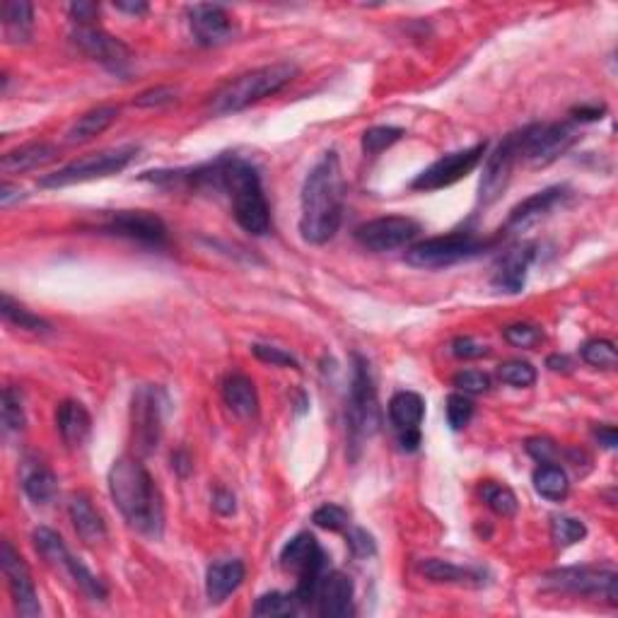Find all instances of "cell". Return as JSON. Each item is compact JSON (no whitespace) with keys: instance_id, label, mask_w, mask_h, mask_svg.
<instances>
[{"instance_id":"6da1fadb","label":"cell","mask_w":618,"mask_h":618,"mask_svg":"<svg viewBox=\"0 0 618 618\" xmlns=\"http://www.w3.org/2000/svg\"><path fill=\"white\" fill-rule=\"evenodd\" d=\"M145 182L160 186H182L201 194H223L232 206L237 225L254 237H264L271 230V208H268L261 174L252 162L237 155H220L206 165L189 169H160L145 172Z\"/></svg>"},{"instance_id":"7a4b0ae2","label":"cell","mask_w":618,"mask_h":618,"mask_svg":"<svg viewBox=\"0 0 618 618\" xmlns=\"http://www.w3.org/2000/svg\"><path fill=\"white\" fill-rule=\"evenodd\" d=\"M300 235L307 244H326L343 220V174L334 150L309 169L300 196Z\"/></svg>"},{"instance_id":"3957f363","label":"cell","mask_w":618,"mask_h":618,"mask_svg":"<svg viewBox=\"0 0 618 618\" xmlns=\"http://www.w3.org/2000/svg\"><path fill=\"white\" fill-rule=\"evenodd\" d=\"M109 493L128 527L150 539L165 529V505L153 476L138 457H119L109 469Z\"/></svg>"},{"instance_id":"277c9868","label":"cell","mask_w":618,"mask_h":618,"mask_svg":"<svg viewBox=\"0 0 618 618\" xmlns=\"http://www.w3.org/2000/svg\"><path fill=\"white\" fill-rule=\"evenodd\" d=\"M300 73L295 63H271V66L254 68V71L237 75L227 80L223 87L213 92L208 99V112L213 116L237 114L242 109L252 107L261 99L278 95L285 85H290Z\"/></svg>"},{"instance_id":"5b68a950","label":"cell","mask_w":618,"mask_h":618,"mask_svg":"<svg viewBox=\"0 0 618 618\" xmlns=\"http://www.w3.org/2000/svg\"><path fill=\"white\" fill-rule=\"evenodd\" d=\"M346 428H348V447L353 459H358V450L365 440L375 437L382 428V408L377 399V387L372 380L370 363L363 355H353L351 370V389H348V408H346Z\"/></svg>"},{"instance_id":"8992f818","label":"cell","mask_w":618,"mask_h":618,"mask_svg":"<svg viewBox=\"0 0 618 618\" xmlns=\"http://www.w3.org/2000/svg\"><path fill=\"white\" fill-rule=\"evenodd\" d=\"M493 244V239H483L474 232H450V235L430 237L423 242L413 244L406 252V264L416 268H447L459 264V261H469L486 252Z\"/></svg>"},{"instance_id":"52a82bcc","label":"cell","mask_w":618,"mask_h":618,"mask_svg":"<svg viewBox=\"0 0 618 618\" xmlns=\"http://www.w3.org/2000/svg\"><path fill=\"white\" fill-rule=\"evenodd\" d=\"M136 155V145H119V148L99 150V153H90L80 157V160L68 162V165L58 169V172L46 174V177L39 179V186H44V189H63V186L71 184L112 177V174L124 172V169L136 160Z\"/></svg>"},{"instance_id":"ba28073f","label":"cell","mask_w":618,"mask_h":618,"mask_svg":"<svg viewBox=\"0 0 618 618\" xmlns=\"http://www.w3.org/2000/svg\"><path fill=\"white\" fill-rule=\"evenodd\" d=\"M281 565L297 575L295 597L300 604L317 602V590L322 575L326 573V553L312 534L302 532L293 536L281 551Z\"/></svg>"},{"instance_id":"9c48e42d","label":"cell","mask_w":618,"mask_h":618,"mask_svg":"<svg viewBox=\"0 0 618 618\" xmlns=\"http://www.w3.org/2000/svg\"><path fill=\"white\" fill-rule=\"evenodd\" d=\"M32 544L37 548L39 556H42L56 573H61L66 580H71L80 592L87 594L90 599H95V602H104V599H107V587L102 585V580H99L97 575H92L90 570L68 551L66 541H63L54 529H34Z\"/></svg>"},{"instance_id":"30bf717a","label":"cell","mask_w":618,"mask_h":618,"mask_svg":"<svg viewBox=\"0 0 618 618\" xmlns=\"http://www.w3.org/2000/svg\"><path fill=\"white\" fill-rule=\"evenodd\" d=\"M520 133V160L532 167H546L558 160L577 141V131L568 121L558 124H532Z\"/></svg>"},{"instance_id":"8fae6325","label":"cell","mask_w":618,"mask_h":618,"mask_svg":"<svg viewBox=\"0 0 618 618\" xmlns=\"http://www.w3.org/2000/svg\"><path fill=\"white\" fill-rule=\"evenodd\" d=\"M544 580L551 590L570 592V594H577V597L606 599L609 604H616L618 575L614 568H599V565L561 568V570L548 573Z\"/></svg>"},{"instance_id":"7c38bea8","label":"cell","mask_w":618,"mask_h":618,"mask_svg":"<svg viewBox=\"0 0 618 618\" xmlns=\"http://www.w3.org/2000/svg\"><path fill=\"white\" fill-rule=\"evenodd\" d=\"M167 406V396L160 387L145 384L133 394L131 404V428H133V447L138 454H150L157 450V442L162 435V411Z\"/></svg>"},{"instance_id":"4fadbf2b","label":"cell","mask_w":618,"mask_h":618,"mask_svg":"<svg viewBox=\"0 0 618 618\" xmlns=\"http://www.w3.org/2000/svg\"><path fill=\"white\" fill-rule=\"evenodd\" d=\"M486 143H476L471 148L457 150V153L442 155L433 165L425 167L421 174L411 182L413 191H440L447 186L457 184L459 179L469 177L474 169L481 165L483 155H486Z\"/></svg>"},{"instance_id":"5bb4252c","label":"cell","mask_w":618,"mask_h":618,"mask_svg":"<svg viewBox=\"0 0 618 618\" xmlns=\"http://www.w3.org/2000/svg\"><path fill=\"white\" fill-rule=\"evenodd\" d=\"M421 232V225L406 215H382V218L367 220L355 230V239L370 252H394L408 247Z\"/></svg>"},{"instance_id":"9a60e30c","label":"cell","mask_w":618,"mask_h":618,"mask_svg":"<svg viewBox=\"0 0 618 618\" xmlns=\"http://www.w3.org/2000/svg\"><path fill=\"white\" fill-rule=\"evenodd\" d=\"M517 162H520V133H510L486 157V165H483L481 184H478V201L483 206H491L503 196Z\"/></svg>"},{"instance_id":"2e32d148","label":"cell","mask_w":618,"mask_h":618,"mask_svg":"<svg viewBox=\"0 0 618 618\" xmlns=\"http://www.w3.org/2000/svg\"><path fill=\"white\" fill-rule=\"evenodd\" d=\"M0 565H3V575L8 580L10 597H13L15 611L25 618H34L42 614V606H39L37 587H34L32 570L25 563V558L20 556V551L10 544L8 539L0 546Z\"/></svg>"},{"instance_id":"e0dca14e","label":"cell","mask_w":618,"mask_h":618,"mask_svg":"<svg viewBox=\"0 0 618 618\" xmlns=\"http://www.w3.org/2000/svg\"><path fill=\"white\" fill-rule=\"evenodd\" d=\"M99 230L107 235L131 239V242L145 244V247H165L167 227L160 218L148 211H114L107 213L99 223Z\"/></svg>"},{"instance_id":"ac0fdd59","label":"cell","mask_w":618,"mask_h":618,"mask_svg":"<svg viewBox=\"0 0 618 618\" xmlns=\"http://www.w3.org/2000/svg\"><path fill=\"white\" fill-rule=\"evenodd\" d=\"M73 42L75 46H80L87 56L95 58L97 63H102V66L109 68L112 73H124L128 63H131V51H128V46L97 25L75 27Z\"/></svg>"},{"instance_id":"d6986e66","label":"cell","mask_w":618,"mask_h":618,"mask_svg":"<svg viewBox=\"0 0 618 618\" xmlns=\"http://www.w3.org/2000/svg\"><path fill=\"white\" fill-rule=\"evenodd\" d=\"M425 416V401L416 392H396L389 401V421H392L399 445L406 452H416L421 445V423Z\"/></svg>"},{"instance_id":"ffe728a7","label":"cell","mask_w":618,"mask_h":618,"mask_svg":"<svg viewBox=\"0 0 618 618\" xmlns=\"http://www.w3.org/2000/svg\"><path fill=\"white\" fill-rule=\"evenodd\" d=\"M189 25L201 46H220L230 42L235 34L232 17L223 5H194L189 8Z\"/></svg>"},{"instance_id":"44dd1931","label":"cell","mask_w":618,"mask_h":618,"mask_svg":"<svg viewBox=\"0 0 618 618\" xmlns=\"http://www.w3.org/2000/svg\"><path fill=\"white\" fill-rule=\"evenodd\" d=\"M565 198H568V189H565V186H551V189H544L539 191V194L524 198L522 203H517L510 211L505 227L515 232L529 230L532 225L541 223L548 213H553L558 206H563Z\"/></svg>"},{"instance_id":"7402d4cb","label":"cell","mask_w":618,"mask_h":618,"mask_svg":"<svg viewBox=\"0 0 618 618\" xmlns=\"http://www.w3.org/2000/svg\"><path fill=\"white\" fill-rule=\"evenodd\" d=\"M353 582L351 577L326 570L317 590V609L324 618H348L353 616Z\"/></svg>"},{"instance_id":"603a6c76","label":"cell","mask_w":618,"mask_h":618,"mask_svg":"<svg viewBox=\"0 0 618 618\" xmlns=\"http://www.w3.org/2000/svg\"><path fill=\"white\" fill-rule=\"evenodd\" d=\"M56 428L68 450H80V447L90 440L92 433L90 411H87L80 401H63V404L56 408Z\"/></svg>"},{"instance_id":"cb8c5ba5","label":"cell","mask_w":618,"mask_h":618,"mask_svg":"<svg viewBox=\"0 0 618 618\" xmlns=\"http://www.w3.org/2000/svg\"><path fill=\"white\" fill-rule=\"evenodd\" d=\"M68 515L75 527V534L80 536V541L87 546H97L102 541H107V524H104L102 515L92 500L85 493H73L68 500Z\"/></svg>"},{"instance_id":"d4e9b609","label":"cell","mask_w":618,"mask_h":618,"mask_svg":"<svg viewBox=\"0 0 618 618\" xmlns=\"http://www.w3.org/2000/svg\"><path fill=\"white\" fill-rule=\"evenodd\" d=\"M534 259V247H529V244H524V247H515L510 249L503 259L498 261V266H495L493 273V288L503 290V293H520L524 288V283H527V271L529 264H532Z\"/></svg>"},{"instance_id":"484cf974","label":"cell","mask_w":618,"mask_h":618,"mask_svg":"<svg viewBox=\"0 0 618 618\" xmlns=\"http://www.w3.org/2000/svg\"><path fill=\"white\" fill-rule=\"evenodd\" d=\"M56 157H58V148L54 143L34 141V143H25V145H20V148L10 150V153H5L3 160H0V169H3L5 174H25V172H32V169L49 165V162H54Z\"/></svg>"},{"instance_id":"4316f807","label":"cell","mask_w":618,"mask_h":618,"mask_svg":"<svg viewBox=\"0 0 618 618\" xmlns=\"http://www.w3.org/2000/svg\"><path fill=\"white\" fill-rule=\"evenodd\" d=\"M244 575H247V570H244V563L237 561V558L213 563L206 573L208 602L223 604L232 592L239 590V585L244 582Z\"/></svg>"},{"instance_id":"83f0119b","label":"cell","mask_w":618,"mask_h":618,"mask_svg":"<svg viewBox=\"0 0 618 618\" xmlns=\"http://www.w3.org/2000/svg\"><path fill=\"white\" fill-rule=\"evenodd\" d=\"M223 401L239 418H254L259 413V394L254 382L242 372H230L223 380Z\"/></svg>"},{"instance_id":"f1b7e54d","label":"cell","mask_w":618,"mask_h":618,"mask_svg":"<svg viewBox=\"0 0 618 618\" xmlns=\"http://www.w3.org/2000/svg\"><path fill=\"white\" fill-rule=\"evenodd\" d=\"M22 491L27 493V498L37 505H49L58 493V481L54 471L49 469L39 459H27L22 464Z\"/></svg>"},{"instance_id":"f546056e","label":"cell","mask_w":618,"mask_h":618,"mask_svg":"<svg viewBox=\"0 0 618 618\" xmlns=\"http://www.w3.org/2000/svg\"><path fill=\"white\" fill-rule=\"evenodd\" d=\"M421 573L428 577L430 582H440V585H483V573H478L474 568H462V565H454L450 561H440V558L423 561Z\"/></svg>"},{"instance_id":"4dcf8cb0","label":"cell","mask_w":618,"mask_h":618,"mask_svg":"<svg viewBox=\"0 0 618 618\" xmlns=\"http://www.w3.org/2000/svg\"><path fill=\"white\" fill-rule=\"evenodd\" d=\"M116 116H119V109L112 107V104L90 109V112L80 116V119L71 126V131H68V143L92 141V138L99 136V133H104L109 126L114 124Z\"/></svg>"},{"instance_id":"1f68e13d","label":"cell","mask_w":618,"mask_h":618,"mask_svg":"<svg viewBox=\"0 0 618 618\" xmlns=\"http://www.w3.org/2000/svg\"><path fill=\"white\" fill-rule=\"evenodd\" d=\"M32 25H34L32 3H25V0H5L3 27H5V37H8L10 42H15V44L27 42V39L32 37Z\"/></svg>"},{"instance_id":"d6a6232c","label":"cell","mask_w":618,"mask_h":618,"mask_svg":"<svg viewBox=\"0 0 618 618\" xmlns=\"http://www.w3.org/2000/svg\"><path fill=\"white\" fill-rule=\"evenodd\" d=\"M534 488L541 498L561 503L570 491V478L558 464H541L539 469L534 471Z\"/></svg>"},{"instance_id":"836d02e7","label":"cell","mask_w":618,"mask_h":618,"mask_svg":"<svg viewBox=\"0 0 618 618\" xmlns=\"http://www.w3.org/2000/svg\"><path fill=\"white\" fill-rule=\"evenodd\" d=\"M478 495H481L483 503L491 507L495 515H500V517L517 515V507H520V503H517L515 491H512L510 486H505V483L486 481L481 488H478Z\"/></svg>"},{"instance_id":"e575fe53","label":"cell","mask_w":618,"mask_h":618,"mask_svg":"<svg viewBox=\"0 0 618 618\" xmlns=\"http://www.w3.org/2000/svg\"><path fill=\"white\" fill-rule=\"evenodd\" d=\"M300 609V599L288 592H268L261 594L254 604V616H271V618H283V616H295Z\"/></svg>"},{"instance_id":"d590c367","label":"cell","mask_w":618,"mask_h":618,"mask_svg":"<svg viewBox=\"0 0 618 618\" xmlns=\"http://www.w3.org/2000/svg\"><path fill=\"white\" fill-rule=\"evenodd\" d=\"M0 312H3L5 322L20 326V329H27V331H49L51 329V324L46 322V319L39 317V314L29 312L25 305H20V302L13 300L8 293H3Z\"/></svg>"},{"instance_id":"8d00e7d4","label":"cell","mask_w":618,"mask_h":618,"mask_svg":"<svg viewBox=\"0 0 618 618\" xmlns=\"http://www.w3.org/2000/svg\"><path fill=\"white\" fill-rule=\"evenodd\" d=\"M585 536H587L585 522L577 520V517H568V515L551 517V539L558 548L580 544Z\"/></svg>"},{"instance_id":"74e56055","label":"cell","mask_w":618,"mask_h":618,"mask_svg":"<svg viewBox=\"0 0 618 618\" xmlns=\"http://www.w3.org/2000/svg\"><path fill=\"white\" fill-rule=\"evenodd\" d=\"M401 136H404V128L399 126H372L363 133L360 145H363L365 155L375 157L384 153L387 148H392L396 141H401Z\"/></svg>"},{"instance_id":"f35d334b","label":"cell","mask_w":618,"mask_h":618,"mask_svg":"<svg viewBox=\"0 0 618 618\" xmlns=\"http://www.w3.org/2000/svg\"><path fill=\"white\" fill-rule=\"evenodd\" d=\"M580 353L587 365L599 367V370H614L618 365L616 346L611 341H606V338H592V341H587L585 346H582Z\"/></svg>"},{"instance_id":"ab89813d","label":"cell","mask_w":618,"mask_h":618,"mask_svg":"<svg viewBox=\"0 0 618 618\" xmlns=\"http://www.w3.org/2000/svg\"><path fill=\"white\" fill-rule=\"evenodd\" d=\"M498 380L510 384V387L527 389V387H534L536 370H534V365L524 363V360H507V363L498 367Z\"/></svg>"},{"instance_id":"60d3db41","label":"cell","mask_w":618,"mask_h":618,"mask_svg":"<svg viewBox=\"0 0 618 618\" xmlns=\"http://www.w3.org/2000/svg\"><path fill=\"white\" fill-rule=\"evenodd\" d=\"M3 425L8 433H20L25 428V408H22V394L15 387L3 389Z\"/></svg>"},{"instance_id":"b9f144b4","label":"cell","mask_w":618,"mask_h":618,"mask_svg":"<svg viewBox=\"0 0 618 618\" xmlns=\"http://www.w3.org/2000/svg\"><path fill=\"white\" fill-rule=\"evenodd\" d=\"M312 522L317 524V527L326 529V532H343V529L351 527V515H348L341 505L326 503L314 510Z\"/></svg>"},{"instance_id":"7bdbcfd3","label":"cell","mask_w":618,"mask_h":618,"mask_svg":"<svg viewBox=\"0 0 618 618\" xmlns=\"http://www.w3.org/2000/svg\"><path fill=\"white\" fill-rule=\"evenodd\" d=\"M445 411H447V423H450L452 430L466 428L471 418H474V404H471L469 396L462 392L447 396Z\"/></svg>"},{"instance_id":"ee69618b","label":"cell","mask_w":618,"mask_h":618,"mask_svg":"<svg viewBox=\"0 0 618 618\" xmlns=\"http://www.w3.org/2000/svg\"><path fill=\"white\" fill-rule=\"evenodd\" d=\"M505 341L515 348H536L544 341V331L534 324H512L505 329Z\"/></svg>"},{"instance_id":"f6af8a7d","label":"cell","mask_w":618,"mask_h":618,"mask_svg":"<svg viewBox=\"0 0 618 618\" xmlns=\"http://www.w3.org/2000/svg\"><path fill=\"white\" fill-rule=\"evenodd\" d=\"M452 384L462 394H486L488 389H491V377H488L486 372L464 370V372H457V375H454Z\"/></svg>"},{"instance_id":"bcb514c9","label":"cell","mask_w":618,"mask_h":618,"mask_svg":"<svg viewBox=\"0 0 618 618\" xmlns=\"http://www.w3.org/2000/svg\"><path fill=\"white\" fill-rule=\"evenodd\" d=\"M252 353L261 360V363H268V365H273V367H295V370H297V367H300V365H297V360L293 358V355L285 353L283 348L256 343V346H252Z\"/></svg>"},{"instance_id":"7dc6e473","label":"cell","mask_w":618,"mask_h":618,"mask_svg":"<svg viewBox=\"0 0 618 618\" xmlns=\"http://www.w3.org/2000/svg\"><path fill=\"white\" fill-rule=\"evenodd\" d=\"M346 539H348V548H351V553L355 558H370L377 553L375 539H372L365 529H348Z\"/></svg>"},{"instance_id":"c3c4849f","label":"cell","mask_w":618,"mask_h":618,"mask_svg":"<svg viewBox=\"0 0 618 618\" xmlns=\"http://www.w3.org/2000/svg\"><path fill=\"white\" fill-rule=\"evenodd\" d=\"M524 447H527V452L541 464L556 462L558 457V445L553 440H548V437H529Z\"/></svg>"},{"instance_id":"681fc988","label":"cell","mask_w":618,"mask_h":618,"mask_svg":"<svg viewBox=\"0 0 618 618\" xmlns=\"http://www.w3.org/2000/svg\"><path fill=\"white\" fill-rule=\"evenodd\" d=\"M174 99H177V90H174V87H153V90L141 92L133 104L143 109H153V107H162V104L174 102Z\"/></svg>"},{"instance_id":"f907efd6","label":"cell","mask_w":618,"mask_h":618,"mask_svg":"<svg viewBox=\"0 0 618 618\" xmlns=\"http://www.w3.org/2000/svg\"><path fill=\"white\" fill-rule=\"evenodd\" d=\"M452 353L462 360H478L486 358L488 346H483V343H478L476 338L471 336H459L452 341Z\"/></svg>"},{"instance_id":"816d5d0a","label":"cell","mask_w":618,"mask_h":618,"mask_svg":"<svg viewBox=\"0 0 618 618\" xmlns=\"http://www.w3.org/2000/svg\"><path fill=\"white\" fill-rule=\"evenodd\" d=\"M68 13H71L73 22L78 27L95 25V20L99 15V5H95V3H73L71 8H68Z\"/></svg>"},{"instance_id":"f5cc1de1","label":"cell","mask_w":618,"mask_h":618,"mask_svg":"<svg viewBox=\"0 0 618 618\" xmlns=\"http://www.w3.org/2000/svg\"><path fill=\"white\" fill-rule=\"evenodd\" d=\"M213 510L223 517L235 515V510H237L235 495H232L230 491H225V488H218V491L213 493Z\"/></svg>"},{"instance_id":"db71d44e","label":"cell","mask_w":618,"mask_h":618,"mask_svg":"<svg viewBox=\"0 0 618 618\" xmlns=\"http://www.w3.org/2000/svg\"><path fill=\"white\" fill-rule=\"evenodd\" d=\"M594 435H597L599 445L604 447V450H616V442H618V435H616V428L614 425H602V428L594 430Z\"/></svg>"},{"instance_id":"11a10c76","label":"cell","mask_w":618,"mask_h":618,"mask_svg":"<svg viewBox=\"0 0 618 618\" xmlns=\"http://www.w3.org/2000/svg\"><path fill=\"white\" fill-rule=\"evenodd\" d=\"M604 112H606V107H602V104H594V107H585V104H582V107H575L573 109V116L577 121H599L604 116Z\"/></svg>"},{"instance_id":"9f6ffc18","label":"cell","mask_w":618,"mask_h":618,"mask_svg":"<svg viewBox=\"0 0 618 618\" xmlns=\"http://www.w3.org/2000/svg\"><path fill=\"white\" fill-rule=\"evenodd\" d=\"M20 198H22L20 186H10V184L0 186V206H10V203L20 201Z\"/></svg>"},{"instance_id":"6f0895ef","label":"cell","mask_w":618,"mask_h":618,"mask_svg":"<svg viewBox=\"0 0 618 618\" xmlns=\"http://www.w3.org/2000/svg\"><path fill=\"white\" fill-rule=\"evenodd\" d=\"M546 365L551 367L553 372H568L573 363H570V358H565V355H551V358L546 360Z\"/></svg>"},{"instance_id":"680465c9","label":"cell","mask_w":618,"mask_h":618,"mask_svg":"<svg viewBox=\"0 0 618 618\" xmlns=\"http://www.w3.org/2000/svg\"><path fill=\"white\" fill-rule=\"evenodd\" d=\"M116 10H124L131 15H145L148 13V3H114Z\"/></svg>"},{"instance_id":"91938a15","label":"cell","mask_w":618,"mask_h":618,"mask_svg":"<svg viewBox=\"0 0 618 618\" xmlns=\"http://www.w3.org/2000/svg\"><path fill=\"white\" fill-rule=\"evenodd\" d=\"M172 466H174V469H177L182 476L189 474L191 466H189V457H186V452H177V454H174V457H172Z\"/></svg>"}]
</instances>
